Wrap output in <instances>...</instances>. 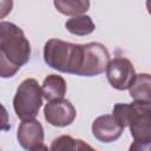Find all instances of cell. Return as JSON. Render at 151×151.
Listing matches in <instances>:
<instances>
[{
	"mask_svg": "<svg viewBox=\"0 0 151 151\" xmlns=\"http://www.w3.org/2000/svg\"><path fill=\"white\" fill-rule=\"evenodd\" d=\"M122 126L130 129L133 144L130 150H149L151 145V106L149 103H117L112 111Z\"/></svg>",
	"mask_w": 151,
	"mask_h": 151,
	"instance_id": "obj_1",
	"label": "cell"
},
{
	"mask_svg": "<svg viewBox=\"0 0 151 151\" xmlns=\"http://www.w3.org/2000/svg\"><path fill=\"white\" fill-rule=\"evenodd\" d=\"M83 58V45L60 39H50L44 46V60L51 68L61 73L76 74Z\"/></svg>",
	"mask_w": 151,
	"mask_h": 151,
	"instance_id": "obj_2",
	"label": "cell"
},
{
	"mask_svg": "<svg viewBox=\"0 0 151 151\" xmlns=\"http://www.w3.org/2000/svg\"><path fill=\"white\" fill-rule=\"evenodd\" d=\"M0 51L18 67L28 63L31 44L24 31L13 22L0 21Z\"/></svg>",
	"mask_w": 151,
	"mask_h": 151,
	"instance_id": "obj_3",
	"label": "cell"
},
{
	"mask_svg": "<svg viewBox=\"0 0 151 151\" xmlns=\"http://www.w3.org/2000/svg\"><path fill=\"white\" fill-rule=\"evenodd\" d=\"M42 105V92L39 83L27 78L20 83L13 98V109L21 120L34 119Z\"/></svg>",
	"mask_w": 151,
	"mask_h": 151,
	"instance_id": "obj_4",
	"label": "cell"
},
{
	"mask_svg": "<svg viewBox=\"0 0 151 151\" xmlns=\"http://www.w3.org/2000/svg\"><path fill=\"white\" fill-rule=\"evenodd\" d=\"M110 61V53L107 48L100 42L83 44L81 65L77 76L94 77L103 73Z\"/></svg>",
	"mask_w": 151,
	"mask_h": 151,
	"instance_id": "obj_5",
	"label": "cell"
},
{
	"mask_svg": "<svg viewBox=\"0 0 151 151\" xmlns=\"http://www.w3.org/2000/svg\"><path fill=\"white\" fill-rule=\"evenodd\" d=\"M105 71L110 85L119 91L127 90L136 76V71L132 63L123 57H118L110 60Z\"/></svg>",
	"mask_w": 151,
	"mask_h": 151,
	"instance_id": "obj_6",
	"label": "cell"
},
{
	"mask_svg": "<svg viewBox=\"0 0 151 151\" xmlns=\"http://www.w3.org/2000/svg\"><path fill=\"white\" fill-rule=\"evenodd\" d=\"M77 116V111L71 101L66 99L50 100L44 107V117L46 122L57 127H65L71 125Z\"/></svg>",
	"mask_w": 151,
	"mask_h": 151,
	"instance_id": "obj_7",
	"label": "cell"
},
{
	"mask_svg": "<svg viewBox=\"0 0 151 151\" xmlns=\"http://www.w3.org/2000/svg\"><path fill=\"white\" fill-rule=\"evenodd\" d=\"M44 127L40 122L34 119L22 120L18 127L17 138L22 149L28 151L46 150L44 145Z\"/></svg>",
	"mask_w": 151,
	"mask_h": 151,
	"instance_id": "obj_8",
	"label": "cell"
},
{
	"mask_svg": "<svg viewBox=\"0 0 151 151\" xmlns=\"http://www.w3.org/2000/svg\"><path fill=\"white\" fill-rule=\"evenodd\" d=\"M91 130L97 140L101 143H112L123 134L124 126L118 123L113 114H104L93 120Z\"/></svg>",
	"mask_w": 151,
	"mask_h": 151,
	"instance_id": "obj_9",
	"label": "cell"
},
{
	"mask_svg": "<svg viewBox=\"0 0 151 151\" xmlns=\"http://www.w3.org/2000/svg\"><path fill=\"white\" fill-rule=\"evenodd\" d=\"M66 81L61 76L58 74H50L47 76L41 85V92L42 97L46 100H54V99H61L66 94Z\"/></svg>",
	"mask_w": 151,
	"mask_h": 151,
	"instance_id": "obj_10",
	"label": "cell"
},
{
	"mask_svg": "<svg viewBox=\"0 0 151 151\" xmlns=\"http://www.w3.org/2000/svg\"><path fill=\"white\" fill-rule=\"evenodd\" d=\"M151 77L149 73H139L134 76L133 81L131 83L129 90V93L133 100L149 103L151 104Z\"/></svg>",
	"mask_w": 151,
	"mask_h": 151,
	"instance_id": "obj_11",
	"label": "cell"
},
{
	"mask_svg": "<svg viewBox=\"0 0 151 151\" xmlns=\"http://www.w3.org/2000/svg\"><path fill=\"white\" fill-rule=\"evenodd\" d=\"M65 27L70 33L79 37L88 35L96 29V25L93 20L91 19L90 15H86V14L76 15L68 19L65 22Z\"/></svg>",
	"mask_w": 151,
	"mask_h": 151,
	"instance_id": "obj_12",
	"label": "cell"
},
{
	"mask_svg": "<svg viewBox=\"0 0 151 151\" xmlns=\"http://www.w3.org/2000/svg\"><path fill=\"white\" fill-rule=\"evenodd\" d=\"M53 5L59 13L76 17L88 11L90 0H53Z\"/></svg>",
	"mask_w": 151,
	"mask_h": 151,
	"instance_id": "obj_13",
	"label": "cell"
},
{
	"mask_svg": "<svg viewBox=\"0 0 151 151\" xmlns=\"http://www.w3.org/2000/svg\"><path fill=\"white\" fill-rule=\"evenodd\" d=\"M50 149L52 151H65V150L74 151V150H85V149L92 150V146L87 145L81 139H77V138H73L71 136L63 134V136L57 137L52 142V145Z\"/></svg>",
	"mask_w": 151,
	"mask_h": 151,
	"instance_id": "obj_14",
	"label": "cell"
},
{
	"mask_svg": "<svg viewBox=\"0 0 151 151\" xmlns=\"http://www.w3.org/2000/svg\"><path fill=\"white\" fill-rule=\"evenodd\" d=\"M20 70L17 65H14L12 61H9L5 54L0 51V77L1 78H12L15 76V73Z\"/></svg>",
	"mask_w": 151,
	"mask_h": 151,
	"instance_id": "obj_15",
	"label": "cell"
},
{
	"mask_svg": "<svg viewBox=\"0 0 151 151\" xmlns=\"http://www.w3.org/2000/svg\"><path fill=\"white\" fill-rule=\"evenodd\" d=\"M11 129L9 124V117L6 107L0 103V132L1 131H8Z\"/></svg>",
	"mask_w": 151,
	"mask_h": 151,
	"instance_id": "obj_16",
	"label": "cell"
},
{
	"mask_svg": "<svg viewBox=\"0 0 151 151\" xmlns=\"http://www.w3.org/2000/svg\"><path fill=\"white\" fill-rule=\"evenodd\" d=\"M13 9V0H0V19L6 18Z\"/></svg>",
	"mask_w": 151,
	"mask_h": 151,
	"instance_id": "obj_17",
	"label": "cell"
}]
</instances>
